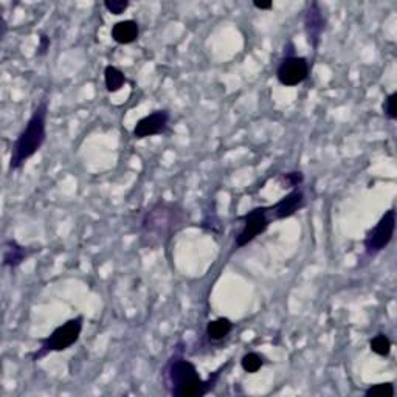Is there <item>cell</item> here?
<instances>
[{
    "label": "cell",
    "instance_id": "9c48e42d",
    "mask_svg": "<svg viewBox=\"0 0 397 397\" xmlns=\"http://www.w3.org/2000/svg\"><path fill=\"white\" fill-rule=\"evenodd\" d=\"M326 30V16L318 2H312L307 6L304 12V31L307 36V42L311 43L313 50L320 47L321 36Z\"/></svg>",
    "mask_w": 397,
    "mask_h": 397
},
{
    "label": "cell",
    "instance_id": "ba28073f",
    "mask_svg": "<svg viewBox=\"0 0 397 397\" xmlns=\"http://www.w3.org/2000/svg\"><path fill=\"white\" fill-rule=\"evenodd\" d=\"M169 119H171V113L166 109L151 112L149 115L140 118L135 123L134 129H132V137H134L135 140H143V138L148 137L165 134Z\"/></svg>",
    "mask_w": 397,
    "mask_h": 397
},
{
    "label": "cell",
    "instance_id": "9a60e30c",
    "mask_svg": "<svg viewBox=\"0 0 397 397\" xmlns=\"http://www.w3.org/2000/svg\"><path fill=\"white\" fill-rule=\"evenodd\" d=\"M264 363H266V360H264L260 352H247L241 358V368L247 374H256L264 367Z\"/></svg>",
    "mask_w": 397,
    "mask_h": 397
},
{
    "label": "cell",
    "instance_id": "44dd1931",
    "mask_svg": "<svg viewBox=\"0 0 397 397\" xmlns=\"http://www.w3.org/2000/svg\"><path fill=\"white\" fill-rule=\"evenodd\" d=\"M50 46H52V39L47 35H41L39 36V46H37V56H46L50 50Z\"/></svg>",
    "mask_w": 397,
    "mask_h": 397
},
{
    "label": "cell",
    "instance_id": "e0dca14e",
    "mask_svg": "<svg viewBox=\"0 0 397 397\" xmlns=\"http://www.w3.org/2000/svg\"><path fill=\"white\" fill-rule=\"evenodd\" d=\"M394 394L396 389L391 382L371 385L367 391H365V397H394Z\"/></svg>",
    "mask_w": 397,
    "mask_h": 397
},
{
    "label": "cell",
    "instance_id": "52a82bcc",
    "mask_svg": "<svg viewBox=\"0 0 397 397\" xmlns=\"http://www.w3.org/2000/svg\"><path fill=\"white\" fill-rule=\"evenodd\" d=\"M309 78V62L304 56L287 55L276 68V79L286 87H295Z\"/></svg>",
    "mask_w": 397,
    "mask_h": 397
},
{
    "label": "cell",
    "instance_id": "7a4b0ae2",
    "mask_svg": "<svg viewBox=\"0 0 397 397\" xmlns=\"http://www.w3.org/2000/svg\"><path fill=\"white\" fill-rule=\"evenodd\" d=\"M47 118H48V103L47 99L41 101L36 109L31 113L25 128L17 135L12 144L10 171H19L31 157L39 153L43 143L47 140Z\"/></svg>",
    "mask_w": 397,
    "mask_h": 397
},
{
    "label": "cell",
    "instance_id": "3957f363",
    "mask_svg": "<svg viewBox=\"0 0 397 397\" xmlns=\"http://www.w3.org/2000/svg\"><path fill=\"white\" fill-rule=\"evenodd\" d=\"M216 371L210 379L204 380L196 365L180 356H174L166 367V383L169 393L174 397H204L211 391L219 380L220 371Z\"/></svg>",
    "mask_w": 397,
    "mask_h": 397
},
{
    "label": "cell",
    "instance_id": "7402d4cb",
    "mask_svg": "<svg viewBox=\"0 0 397 397\" xmlns=\"http://www.w3.org/2000/svg\"><path fill=\"white\" fill-rule=\"evenodd\" d=\"M253 6H255V8H258V10H272V8H273V3L270 2V0H267V2H260V0H255Z\"/></svg>",
    "mask_w": 397,
    "mask_h": 397
},
{
    "label": "cell",
    "instance_id": "ffe728a7",
    "mask_svg": "<svg viewBox=\"0 0 397 397\" xmlns=\"http://www.w3.org/2000/svg\"><path fill=\"white\" fill-rule=\"evenodd\" d=\"M281 180L284 184V188H300L302 182H304V175L300 171H292L282 174Z\"/></svg>",
    "mask_w": 397,
    "mask_h": 397
},
{
    "label": "cell",
    "instance_id": "277c9868",
    "mask_svg": "<svg viewBox=\"0 0 397 397\" xmlns=\"http://www.w3.org/2000/svg\"><path fill=\"white\" fill-rule=\"evenodd\" d=\"M83 327H84L83 315H78V317L67 320L66 323H62L61 326L56 327L48 337L39 340L41 348L31 356V360L37 362L41 360L42 357L50 354V352H62L70 349L75 343H78L81 332H83Z\"/></svg>",
    "mask_w": 397,
    "mask_h": 397
},
{
    "label": "cell",
    "instance_id": "7c38bea8",
    "mask_svg": "<svg viewBox=\"0 0 397 397\" xmlns=\"http://www.w3.org/2000/svg\"><path fill=\"white\" fill-rule=\"evenodd\" d=\"M110 36L119 46H129V43H134L138 39V36H140V25L132 21V19L119 21L112 27Z\"/></svg>",
    "mask_w": 397,
    "mask_h": 397
},
{
    "label": "cell",
    "instance_id": "2e32d148",
    "mask_svg": "<svg viewBox=\"0 0 397 397\" xmlns=\"http://www.w3.org/2000/svg\"><path fill=\"white\" fill-rule=\"evenodd\" d=\"M391 348L393 343L387 333H377V336L369 342V349L380 357H388L391 354Z\"/></svg>",
    "mask_w": 397,
    "mask_h": 397
},
{
    "label": "cell",
    "instance_id": "4fadbf2b",
    "mask_svg": "<svg viewBox=\"0 0 397 397\" xmlns=\"http://www.w3.org/2000/svg\"><path fill=\"white\" fill-rule=\"evenodd\" d=\"M233 327V321L226 317H219L216 320H211L208 321V325L205 327V336L206 338L210 340V342H222L224 338H226L231 333Z\"/></svg>",
    "mask_w": 397,
    "mask_h": 397
},
{
    "label": "cell",
    "instance_id": "8992f818",
    "mask_svg": "<svg viewBox=\"0 0 397 397\" xmlns=\"http://www.w3.org/2000/svg\"><path fill=\"white\" fill-rule=\"evenodd\" d=\"M396 231V210H389L383 214L379 222L367 233L365 238V251L368 256H376L391 244Z\"/></svg>",
    "mask_w": 397,
    "mask_h": 397
},
{
    "label": "cell",
    "instance_id": "603a6c76",
    "mask_svg": "<svg viewBox=\"0 0 397 397\" xmlns=\"http://www.w3.org/2000/svg\"><path fill=\"white\" fill-rule=\"evenodd\" d=\"M5 33H6V22H5V19L2 17V35H0V36L3 37V36H5Z\"/></svg>",
    "mask_w": 397,
    "mask_h": 397
},
{
    "label": "cell",
    "instance_id": "5bb4252c",
    "mask_svg": "<svg viewBox=\"0 0 397 397\" xmlns=\"http://www.w3.org/2000/svg\"><path fill=\"white\" fill-rule=\"evenodd\" d=\"M126 75L119 70L115 66H107L104 68V86L106 90L110 93H115L122 90L126 84Z\"/></svg>",
    "mask_w": 397,
    "mask_h": 397
},
{
    "label": "cell",
    "instance_id": "ac0fdd59",
    "mask_svg": "<svg viewBox=\"0 0 397 397\" xmlns=\"http://www.w3.org/2000/svg\"><path fill=\"white\" fill-rule=\"evenodd\" d=\"M383 115H385L389 122H396L397 119V92L389 93L382 104Z\"/></svg>",
    "mask_w": 397,
    "mask_h": 397
},
{
    "label": "cell",
    "instance_id": "d6986e66",
    "mask_svg": "<svg viewBox=\"0 0 397 397\" xmlns=\"http://www.w3.org/2000/svg\"><path fill=\"white\" fill-rule=\"evenodd\" d=\"M129 0H106L104 8L113 16H119L129 8Z\"/></svg>",
    "mask_w": 397,
    "mask_h": 397
},
{
    "label": "cell",
    "instance_id": "30bf717a",
    "mask_svg": "<svg viewBox=\"0 0 397 397\" xmlns=\"http://www.w3.org/2000/svg\"><path fill=\"white\" fill-rule=\"evenodd\" d=\"M306 205V196L302 193L301 188H293V190L286 194L284 197L280 199L276 204L269 205L270 213H272L273 220H282L289 219L297 214L300 210H302Z\"/></svg>",
    "mask_w": 397,
    "mask_h": 397
},
{
    "label": "cell",
    "instance_id": "5b68a950",
    "mask_svg": "<svg viewBox=\"0 0 397 397\" xmlns=\"http://www.w3.org/2000/svg\"><path fill=\"white\" fill-rule=\"evenodd\" d=\"M238 220L242 222V229L235 239V249H242L250 242H253L262 233H266L270 224L273 222V217L272 213H270V206H256L249 213L239 216Z\"/></svg>",
    "mask_w": 397,
    "mask_h": 397
},
{
    "label": "cell",
    "instance_id": "8fae6325",
    "mask_svg": "<svg viewBox=\"0 0 397 397\" xmlns=\"http://www.w3.org/2000/svg\"><path fill=\"white\" fill-rule=\"evenodd\" d=\"M33 253V250L30 247H25V245L19 244L14 239H8L3 244V251H2V264L3 267L10 269H17L21 264L27 261V258Z\"/></svg>",
    "mask_w": 397,
    "mask_h": 397
},
{
    "label": "cell",
    "instance_id": "6da1fadb",
    "mask_svg": "<svg viewBox=\"0 0 397 397\" xmlns=\"http://www.w3.org/2000/svg\"><path fill=\"white\" fill-rule=\"evenodd\" d=\"M188 222V214L179 204L159 200L143 214L140 239L149 249L165 245Z\"/></svg>",
    "mask_w": 397,
    "mask_h": 397
}]
</instances>
